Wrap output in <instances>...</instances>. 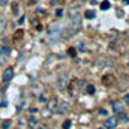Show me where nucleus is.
Masks as SVG:
<instances>
[{
	"instance_id": "obj_1",
	"label": "nucleus",
	"mask_w": 129,
	"mask_h": 129,
	"mask_svg": "<svg viewBox=\"0 0 129 129\" xmlns=\"http://www.w3.org/2000/svg\"><path fill=\"white\" fill-rule=\"evenodd\" d=\"M111 105H113V111L114 113H117V114H123L125 113V104L122 101H114V102H111Z\"/></svg>"
},
{
	"instance_id": "obj_2",
	"label": "nucleus",
	"mask_w": 129,
	"mask_h": 129,
	"mask_svg": "<svg viewBox=\"0 0 129 129\" xmlns=\"http://www.w3.org/2000/svg\"><path fill=\"white\" fill-rule=\"evenodd\" d=\"M117 123H119L117 117H108V119H105V122H104V128L105 129H114L117 126Z\"/></svg>"
},
{
	"instance_id": "obj_3",
	"label": "nucleus",
	"mask_w": 129,
	"mask_h": 129,
	"mask_svg": "<svg viewBox=\"0 0 129 129\" xmlns=\"http://www.w3.org/2000/svg\"><path fill=\"white\" fill-rule=\"evenodd\" d=\"M12 77H14V69L12 68H6L5 72H3V75H2V80L3 81H11Z\"/></svg>"
},
{
	"instance_id": "obj_4",
	"label": "nucleus",
	"mask_w": 129,
	"mask_h": 129,
	"mask_svg": "<svg viewBox=\"0 0 129 129\" xmlns=\"http://www.w3.org/2000/svg\"><path fill=\"white\" fill-rule=\"evenodd\" d=\"M66 81H68V77L66 75H62L60 80H59V87L60 89H63V86H66Z\"/></svg>"
},
{
	"instance_id": "obj_5",
	"label": "nucleus",
	"mask_w": 129,
	"mask_h": 129,
	"mask_svg": "<svg viewBox=\"0 0 129 129\" xmlns=\"http://www.w3.org/2000/svg\"><path fill=\"white\" fill-rule=\"evenodd\" d=\"M66 110H68V105H66V104H60V107L57 108V113H59V114H63Z\"/></svg>"
},
{
	"instance_id": "obj_6",
	"label": "nucleus",
	"mask_w": 129,
	"mask_h": 129,
	"mask_svg": "<svg viewBox=\"0 0 129 129\" xmlns=\"http://www.w3.org/2000/svg\"><path fill=\"white\" fill-rule=\"evenodd\" d=\"M21 38H23V30H18V32L14 35V41L17 42V41H21Z\"/></svg>"
},
{
	"instance_id": "obj_7",
	"label": "nucleus",
	"mask_w": 129,
	"mask_h": 129,
	"mask_svg": "<svg viewBox=\"0 0 129 129\" xmlns=\"http://www.w3.org/2000/svg\"><path fill=\"white\" fill-rule=\"evenodd\" d=\"M95 11H86V18H89V20H93L95 18Z\"/></svg>"
},
{
	"instance_id": "obj_8",
	"label": "nucleus",
	"mask_w": 129,
	"mask_h": 129,
	"mask_svg": "<svg viewBox=\"0 0 129 129\" xmlns=\"http://www.w3.org/2000/svg\"><path fill=\"white\" fill-rule=\"evenodd\" d=\"M101 9H104V11H107V9H110V2H102L101 3Z\"/></svg>"
},
{
	"instance_id": "obj_9",
	"label": "nucleus",
	"mask_w": 129,
	"mask_h": 129,
	"mask_svg": "<svg viewBox=\"0 0 129 129\" xmlns=\"http://www.w3.org/2000/svg\"><path fill=\"white\" fill-rule=\"evenodd\" d=\"M5 63V54H3V45H0V64Z\"/></svg>"
},
{
	"instance_id": "obj_10",
	"label": "nucleus",
	"mask_w": 129,
	"mask_h": 129,
	"mask_svg": "<svg viewBox=\"0 0 129 129\" xmlns=\"http://www.w3.org/2000/svg\"><path fill=\"white\" fill-rule=\"evenodd\" d=\"M9 126H11V120H5L2 123V129H9Z\"/></svg>"
},
{
	"instance_id": "obj_11",
	"label": "nucleus",
	"mask_w": 129,
	"mask_h": 129,
	"mask_svg": "<svg viewBox=\"0 0 129 129\" xmlns=\"http://www.w3.org/2000/svg\"><path fill=\"white\" fill-rule=\"evenodd\" d=\"M33 126H35V129H48L47 125H42V123H36V125H33Z\"/></svg>"
},
{
	"instance_id": "obj_12",
	"label": "nucleus",
	"mask_w": 129,
	"mask_h": 129,
	"mask_svg": "<svg viewBox=\"0 0 129 129\" xmlns=\"http://www.w3.org/2000/svg\"><path fill=\"white\" fill-rule=\"evenodd\" d=\"M62 126H63V129H69L71 128V120H64L62 123Z\"/></svg>"
},
{
	"instance_id": "obj_13",
	"label": "nucleus",
	"mask_w": 129,
	"mask_h": 129,
	"mask_svg": "<svg viewBox=\"0 0 129 129\" xmlns=\"http://www.w3.org/2000/svg\"><path fill=\"white\" fill-rule=\"evenodd\" d=\"M87 93H90V95H93L95 93V87L90 84V86H87Z\"/></svg>"
},
{
	"instance_id": "obj_14",
	"label": "nucleus",
	"mask_w": 129,
	"mask_h": 129,
	"mask_svg": "<svg viewBox=\"0 0 129 129\" xmlns=\"http://www.w3.org/2000/svg\"><path fill=\"white\" fill-rule=\"evenodd\" d=\"M110 77H111V75H105V77H104V83H105V84H110V83H111V78H110Z\"/></svg>"
},
{
	"instance_id": "obj_15",
	"label": "nucleus",
	"mask_w": 129,
	"mask_h": 129,
	"mask_svg": "<svg viewBox=\"0 0 129 129\" xmlns=\"http://www.w3.org/2000/svg\"><path fill=\"white\" fill-rule=\"evenodd\" d=\"M99 114H101V116H107L108 113H107V110H105V108H101V110H99Z\"/></svg>"
},
{
	"instance_id": "obj_16",
	"label": "nucleus",
	"mask_w": 129,
	"mask_h": 129,
	"mask_svg": "<svg viewBox=\"0 0 129 129\" xmlns=\"http://www.w3.org/2000/svg\"><path fill=\"white\" fill-rule=\"evenodd\" d=\"M69 56H75V48H69Z\"/></svg>"
},
{
	"instance_id": "obj_17",
	"label": "nucleus",
	"mask_w": 129,
	"mask_h": 129,
	"mask_svg": "<svg viewBox=\"0 0 129 129\" xmlns=\"http://www.w3.org/2000/svg\"><path fill=\"white\" fill-rule=\"evenodd\" d=\"M62 14H63V12H62V9H57V11H56V15H57V17H60Z\"/></svg>"
},
{
	"instance_id": "obj_18",
	"label": "nucleus",
	"mask_w": 129,
	"mask_h": 129,
	"mask_svg": "<svg viewBox=\"0 0 129 129\" xmlns=\"http://www.w3.org/2000/svg\"><path fill=\"white\" fill-rule=\"evenodd\" d=\"M125 102H126V104H129V93L125 96Z\"/></svg>"
},
{
	"instance_id": "obj_19",
	"label": "nucleus",
	"mask_w": 129,
	"mask_h": 129,
	"mask_svg": "<svg viewBox=\"0 0 129 129\" xmlns=\"http://www.w3.org/2000/svg\"><path fill=\"white\" fill-rule=\"evenodd\" d=\"M123 2H125V3H129V0H123Z\"/></svg>"
},
{
	"instance_id": "obj_20",
	"label": "nucleus",
	"mask_w": 129,
	"mask_h": 129,
	"mask_svg": "<svg viewBox=\"0 0 129 129\" xmlns=\"http://www.w3.org/2000/svg\"><path fill=\"white\" fill-rule=\"evenodd\" d=\"M99 129H102V128H99Z\"/></svg>"
}]
</instances>
